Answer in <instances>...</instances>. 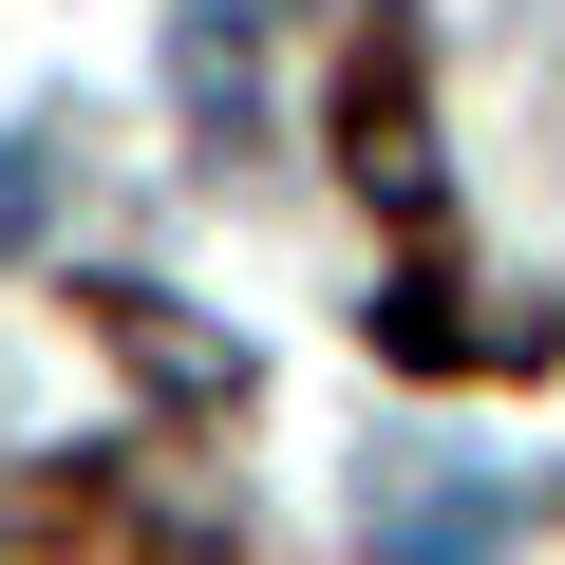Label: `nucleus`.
<instances>
[{
  "label": "nucleus",
  "mask_w": 565,
  "mask_h": 565,
  "mask_svg": "<svg viewBox=\"0 0 565 565\" xmlns=\"http://www.w3.org/2000/svg\"><path fill=\"white\" fill-rule=\"evenodd\" d=\"M359 527H377V565H490L527 509L490 490V471H396L377 452V490H359Z\"/></svg>",
  "instance_id": "nucleus-1"
},
{
  "label": "nucleus",
  "mask_w": 565,
  "mask_h": 565,
  "mask_svg": "<svg viewBox=\"0 0 565 565\" xmlns=\"http://www.w3.org/2000/svg\"><path fill=\"white\" fill-rule=\"evenodd\" d=\"M340 132H359V189H396V207H434V151H415V57H396V39L359 57V114H340Z\"/></svg>",
  "instance_id": "nucleus-2"
},
{
  "label": "nucleus",
  "mask_w": 565,
  "mask_h": 565,
  "mask_svg": "<svg viewBox=\"0 0 565 565\" xmlns=\"http://www.w3.org/2000/svg\"><path fill=\"white\" fill-rule=\"evenodd\" d=\"M39 189H57V151L20 132V151H0V245H20V226H39Z\"/></svg>",
  "instance_id": "nucleus-3"
}]
</instances>
